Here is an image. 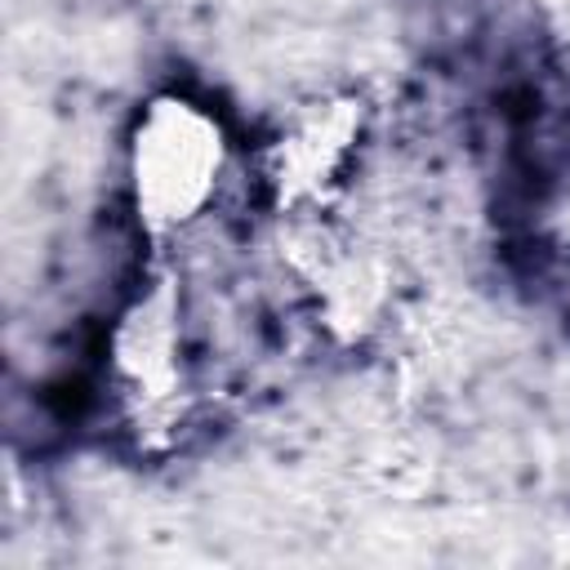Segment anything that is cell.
<instances>
[{
	"instance_id": "3957f363",
	"label": "cell",
	"mask_w": 570,
	"mask_h": 570,
	"mask_svg": "<svg viewBox=\"0 0 570 570\" xmlns=\"http://www.w3.org/2000/svg\"><path fill=\"white\" fill-rule=\"evenodd\" d=\"M111 352H116L120 379H129L147 396H160L178 379L183 325H178V298L169 285H151L129 303V312L116 325Z\"/></svg>"
},
{
	"instance_id": "7a4b0ae2",
	"label": "cell",
	"mask_w": 570,
	"mask_h": 570,
	"mask_svg": "<svg viewBox=\"0 0 570 570\" xmlns=\"http://www.w3.org/2000/svg\"><path fill=\"white\" fill-rule=\"evenodd\" d=\"M361 107L347 98L307 102L298 116L281 125V134L263 151V183L281 205H316L325 200L356 151Z\"/></svg>"
},
{
	"instance_id": "6da1fadb",
	"label": "cell",
	"mask_w": 570,
	"mask_h": 570,
	"mask_svg": "<svg viewBox=\"0 0 570 570\" xmlns=\"http://www.w3.org/2000/svg\"><path fill=\"white\" fill-rule=\"evenodd\" d=\"M227 174V134L218 116L183 94L151 98L129 134V191L138 218L169 236L187 232L218 200Z\"/></svg>"
}]
</instances>
